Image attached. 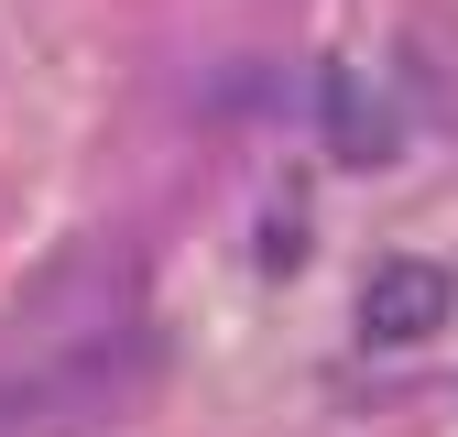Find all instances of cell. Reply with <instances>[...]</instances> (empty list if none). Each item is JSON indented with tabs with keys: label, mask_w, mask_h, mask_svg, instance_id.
<instances>
[{
	"label": "cell",
	"mask_w": 458,
	"mask_h": 437,
	"mask_svg": "<svg viewBox=\"0 0 458 437\" xmlns=\"http://www.w3.org/2000/svg\"><path fill=\"white\" fill-rule=\"evenodd\" d=\"M164 372V339L142 317H98L77 339H33V350H0V437H88V426H121Z\"/></svg>",
	"instance_id": "1"
},
{
	"label": "cell",
	"mask_w": 458,
	"mask_h": 437,
	"mask_svg": "<svg viewBox=\"0 0 458 437\" xmlns=\"http://www.w3.org/2000/svg\"><path fill=\"white\" fill-rule=\"evenodd\" d=\"M447 317H458V273L447 262H382L360 285V339L371 350H415V339H437Z\"/></svg>",
	"instance_id": "2"
},
{
	"label": "cell",
	"mask_w": 458,
	"mask_h": 437,
	"mask_svg": "<svg viewBox=\"0 0 458 437\" xmlns=\"http://www.w3.org/2000/svg\"><path fill=\"white\" fill-rule=\"evenodd\" d=\"M317 142H327V164H350V176L393 164V99L360 66H317Z\"/></svg>",
	"instance_id": "3"
},
{
	"label": "cell",
	"mask_w": 458,
	"mask_h": 437,
	"mask_svg": "<svg viewBox=\"0 0 458 437\" xmlns=\"http://www.w3.org/2000/svg\"><path fill=\"white\" fill-rule=\"evenodd\" d=\"M306 262V218H273V230H262V273H295Z\"/></svg>",
	"instance_id": "4"
}]
</instances>
